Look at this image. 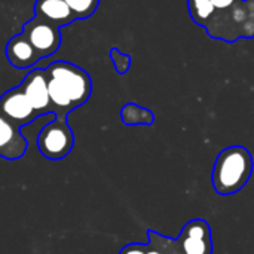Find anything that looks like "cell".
Returning a JSON list of instances; mask_svg holds the SVG:
<instances>
[{
    "label": "cell",
    "instance_id": "cell-4",
    "mask_svg": "<svg viewBox=\"0 0 254 254\" xmlns=\"http://www.w3.org/2000/svg\"><path fill=\"white\" fill-rule=\"evenodd\" d=\"M74 146V134L67 119L54 118L40 129L37 135V149L43 158L49 161H61Z\"/></svg>",
    "mask_w": 254,
    "mask_h": 254
},
{
    "label": "cell",
    "instance_id": "cell-2",
    "mask_svg": "<svg viewBox=\"0 0 254 254\" xmlns=\"http://www.w3.org/2000/svg\"><path fill=\"white\" fill-rule=\"evenodd\" d=\"M254 161L252 152L244 146L223 149L213 165L211 183L217 195L229 196L247 186L253 176Z\"/></svg>",
    "mask_w": 254,
    "mask_h": 254
},
{
    "label": "cell",
    "instance_id": "cell-13",
    "mask_svg": "<svg viewBox=\"0 0 254 254\" xmlns=\"http://www.w3.org/2000/svg\"><path fill=\"white\" fill-rule=\"evenodd\" d=\"M188 6L193 22L204 28L216 13V7L211 0H188Z\"/></svg>",
    "mask_w": 254,
    "mask_h": 254
},
{
    "label": "cell",
    "instance_id": "cell-16",
    "mask_svg": "<svg viewBox=\"0 0 254 254\" xmlns=\"http://www.w3.org/2000/svg\"><path fill=\"white\" fill-rule=\"evenodd\" d=\"M147 244H128L125 246L119 254H146Z\"/></svg>",
    "mask_w": 254,
    "mask_h": 254
},
{
    "label": "cell",
    "instance_id": "cell-12",
    "mask_svg": "<svg viewBox=\"0 0 254 254\" xmlns=\"http://www.w3.org/2000/svg\"><path fill=\"white\" fill-rule=\"evenodd\" d=\"M121 119L125 125H152L155 116L149 109L128 103L121 109Z\"/></svg>",
    "mask_w": 254,
    "mask_h": 254
},
{
    "label": "cell",
    "instance_id": "cell-6",
    "mask_svg": "<svg viewBox=\"0 0 254 254\" xmlns=\"http://www.w3.org/2000/svg\"><path fill=\"white\" fill-rule=\"evenodd\" d=\"M177 241V247L182 254H211L213 241H211V228L202 219H195L188 222Z\"/></svg>",
    "mask_w": 254,
    "mask_h": 254
},
{
    "label": "cell",
    "instance_id": "cell-10",
    "mask_svg": "<svg viewBox=\"0 0 254 254\" xmlns=\"http://www.w3.org/2000/svg\"><path fill=\"white\" fill-rule=\"evenodd\" d=\"M6 58L12 67L24 70L33 67L37 61H40L39 54L28 42L24 33L15 34L6 43Z\"/></svg>",
    "mask_w": 254,
    "mask_h": 254
},
{
    "label": "cell",
    "instance_id": "cell-5",
    "mask_svg": "<svg viewBox=\"0 0 254 254\" xmlns=\"http://www.w3.org/2000/svg\"><path fill=\"white\" fill-rule=\"evenodd\" d=\"M22 33L33 45L40 60L51 57L61 46V28L37 16L25 22Z\"/></svg>",
    "mask_w": 254,
    "mask_h": 254
},
{
    "label": "cell",
    "instance_id": "cell-17",
    "mask_svg": "<svg viewBox=\"0 0 254 254\" xmlns=\"http://www.w3.org/2000/svg\"><path fill=\"white\" fill-rule=\"evenodd\" d=\"M216 10H225V9H229L232 7L234 4H237L240 0H211Z\"/></svg>",
    "mask_w": 254,
    "mask_h": 254
},
{
    "label": "cell",
    "instance_id": "cell-15",
    "mask_svg": "<svg viewBox=\"0 0 254 254\" xmlns=\"http://www.w3.org/2000/svg\"><path fill=\"white\" fill-rule=\"evenodd\" d=\"M110 60H112V63L115 65V70L119 74H125L131 67V57L128 54L121 52L118 48L110 49Z\"/></svg>",
    "mask_w": 254,
    "mask_h": 254
},
{
    "label": "cell",
    "instance_id": "cell-11",
    "mask_svg": "<svg viewBox=\"0 0 254 254\" xmlns=\"http://www.w3.org/2000/svg\"><path fill=\"white\" fill-rule=\"evenodd\" d=\"M34 16L45 19L60 28L76 21L65 0H36Z\"/></svg>",
    "mask_w": 254,
    "mask_h": 254
},
{
    "label": "cell",
    "instance_id": "cell-7",
    "mask_svg": "<svg viewBox=\"0 0 254 254\" xmlns=\"http://www.w3.org/2000/svg\"><path fill=\"white\" fill-rule=\"evenodd\" d=\"M0 115L18 128L30 125L39 118L19 86L6 91L0 97Z\"/></svg>",
    "mask_w": 254,
    "mask_h": 254
},
{
    "label": "cell",
    "instance_id": "cell-1",
    "mask_svg": "<svg viewBox=\"0 0 254 254\" xmlns=\"http://www.w3.org/2000/svg\"><path fill=\"white\" fill-rule=\"evenodd\" d=\"M48 89L52 113L67 119V115L83 106L92 92L91 76L79 65L67 61H55L46 68Z\"/></svg>",
    "mask_w": 254,
    "mask_h": 254
},
{
    "label": "cell",
    "instance_id": "cell-3",
    "mask_svg": "<svg viewBox=\"0 0 254 254\" xmlns=\"http://www.w3.org/2000/svg\"><path fill=\"white\" fill-rule=\"evenodd\" d=\"M205 30L210 37L228 43L254 37V0H240L229 9L216 10Z\"/></svg>",
    "mask_w": 254,
    "mask_h": 254
},
{
    "label": "cell",
    "instance_id": "cell-14",
    "mask_svg": "<svg viewBox=\"0 0 254 254\" xmlns=\"http://www.w3.org/2000/svg\"><path fill=\"white\" fill-rule=\"evenodd\" d=\"M76 19H86L97 10L100 0H65Z\"/></svg>",
    "mask_w": 254,
    "mask_h": 254
},
{
    "label": "cell",
    "instance_id": "cell-9",
    "mask_svg": "<svg viewBox=\"0 0 254 254\" xmlns=\"http://www.w3.org/2000/svg\"><path fill=\"white\" fill-rule=\"evenodd\" d=\"M28 149L27 138L19 128L0 115V158L6 161L21 159Z\"/></svg>",
    "mask_w": 254,
    "mask_h": 254
},
{
    "label": "cell",
    "instance_id": "cell-8",
    "mask_svg": "<svg viewBox=\"0 0 254 254\" xmlns=\"http://www.w3.org/2000/svg\"><path fill=\"white\" fill-rule=\"evenodd\" d=\"M21 91L25 94L27 100L36 110V113L40 116H48L52 113V104L48 89V80H46V71L45 68H34L31 70L19 85Z\"/></svg>",
    "mask_w": 254,
    "mask_h": 254
}]
</instances>
